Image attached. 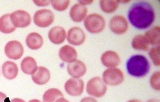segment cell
Returning a JSON list of instances; mask_svg holds the SVG:
<instances>
[{
	"mask_svg": "<svg viewBox=\"0 0 160 102\" xmlns=\"http://www.w3.org/2000/svg\"><path fill=\"white\" fill-rule=\"evenodd\" d=\"M87 92L89 95L101 98L106 94L107 87L100 77H95L88 80L87 84Z\"/></svg>",
	"mask_w": 160,
	"mask_h": 102,
	"instance_id": "277c9868",
	"label": "cell"
},
{
	"mask_svg": "<svg viewBox=\"0 0 160 102\" xmlns=\"http://www.w3.org/2000/svg\"><path fill=\"white\" fill-rule=\"evenodd\" d=\"M84 25L88 31L92 34H97L103 31L106 23L102 15L98 13H92L85 18Z\"/></svg>",
	"mask_w": 160,
	"mask_h": 102,
	"instance_id": "3957f363",
	"label": "cell"
},
{
	"mask_svg": "<svg viewBox=\"0 0 160 102\" xmlns=\"http://www.w3.org/2000/svg\"><path fill=\"white\" fill-rule=\"evenodd\" d=\"M7 97L6 94L0 91V102H4L5 99Z\"/></svg>",
	"mask_w": 160,
	"mask_h": 102,
	"instance_id": "1f68e13d",
	"label": "cell"
},
{
	"mask_svg": "<svg viewBox=\"0 0 160 102\" xmlns=\"http://www.w3.org/2000/svg\"><path fill=\"white\" fill-rule=\"evenodd\" d=\"M148 44L152 46H159L160 43V27L156 26L148 30L144 34Z\"/></svg>",
	"mask_w": 160,
	"mask_h": 102,
	"instance_id": "7402d4cb",
	"label": "cell"
},
{
	"mask_svg": "<svg viewBox=\"0 0 160 102\" xmlns=\"http://www.w3.org/2000/svg\"><path fill=\"white\" fill-rule=\"evenodd\" d=\"M88 11V8L85 6L77 3L71 8L70 16L73 22L80 23L87 17Z\"/></svg>",
	"mask_w": 160,
	"mask_h": 102,
	"instance_id": "9a60e30c",
	"label": "cell"
},
{
	"mask_svg": "<svg viewBox=\"0 0 160 102\" xmlns=\"http://www.w3.org/2000/svg\"><path fill=\"white\" fill-rule=\"evenodd\" d=\"M58 56L62 61L70 63L77 60L78 52L73 47L65 45L60 49Z\"/></svg>",
	"mask_w": 160,
	"mask_h": 102,
	"instance_id": "e0dca14e",
	"label": "cell"
},
{
	"mask_svg": "<svg viewBox=\"0 0 160 102\" xmlns=\"http://www.w3.org/2000/svg\"><path fill=\"white\" fill-rule=\"evenodd\" d=\"M28 102H41L40 100H39V99H31V100H30V101H29Z\"/></svg>",
	"mask_w": 160,
	"mask_h": 102,
	"instance_id": "d590c367",
	"label": "cell"
},
{
	"mask_svg": "<svg viewBox=\"0 0 160 102\" xmlns=\"http://www.w3.org/2000/svg\"><path fill=\"white\" fill-rule=\"evenodd\" d=\"M16 28L13 26L10 19V14H5L0 18V32L4 34L13 32Z\"/></svg>",
	"mask_w": 160,
	"mask_h": 102,
	"instance_id": "603a6c76",
	"label": "cell"
},
{
	"mask_svg": "<svg viewBox=\"0 0 160 102\" xmlns=\"http://www.w3.org/2000/svg\"><path fill=\"white\" fill-rule=\"evenodd\" d=\"M160 46L159 45L151 48L148 53L149 57H151L153 64L157 67L160 65Z\"/></svg>",
	"mask_w": 160,
	"mask_h": 102,
	"instance_id": "4316f807",
	"label": "cell"
},
{
	"mask_svg": "<svg viewBox=\"0 0 160 102\" xmlns=\"http://www.w3.org/2000/svg\"><path fill=\"white\" fill-rule=\"evenodd\" d=\"M56 102H70L69 101L67 100V99H66L64 97H62V98H60V99H58L57 101H56Z\"/></svg>",
	"mask_w": 160,
	"mask_h": 102,
	"instance_id": "836d02e7",
	"label": "cell"
},
{
	"mask_svg": "<svg viewBox=\"0 0 160 102\" xmlns=\"http://www.w3.org/2000/svg\"><path fill=\"white\" fill-rule=\"evenodd\" d=\"M33 3L35 4L36 5L40 7H44L49 5L50 4L49 1H44V0H34Z\"/></svg>",
	"mask_w": 160,
	"mask_h": 102,
	"instance_id": "f1b7e54d",
	"label": "cell"
},
{
	"mask_svg": "<svg viewBox=\"0 0 160 102\" xmlns=\"http://www.w3.org/2000/svg\"><path fill=\"white\" fill-rule=\"evenodd\" d=\"M80 102H98V101L95 98L88 97L82 99Z\"/></svg>",
	"mask_w": 160,
	"mask_h": 102,
	"instance_id": "f546056e",
	"label": "cell"
},
{
	"mask_svg": "<svg viewBox=\"0 0 160 102\" xmlns=\"http://www.w3.org/2000/svg\"><path fill=\"white\" fill-rule=\"evenodd\" d=\"M21 67L23 73L32 75L37 71L38 65L34 58L27 56L24 58L21 62Z\"/></svg>",
	"mask_w": 160,
	"mask_h": 102,
	"instance_id": "ffe728a7",
	"label": "cell"
},
{
	"mask_svg": "<svg viewBox=\"0 0 160 102\" xmlns=\"http://www.w3.org/2000/svg\"><path fill=\"white\" fill-rule=\"evenodd\" d=\"M10 19L15 28H24L31 23V16L27 11L18 10L10 14Z\"/></svg>",
	"mask_w": 160,
	"mask_h": 102,
	"instance_id": "52a82bcc",
	"label": "cell"
},
{
	"mask_svg": "<svg viewBox=\"0 0 160 102\" xmlns=\"http://www.w3.org/2000/svg\"><path fill=\"white\" fill-rule=\"evenodd\" d=\"M118 1L101 0L100 1L101 9L106 13H112L116 11L119 6Z\"/></svg>",
	"mask_w": 160,
	"mask_h": 102,
	"instance_id": "d4e9b609",
	"label": "cell"
},
{
	"mask_svg": "<svg viewBox=\"0 0 160 102\" xmlns=\"http://www.w3.org/2000/svg\"><path fill=\"white\" fill-rule=\"evenodd\" d=\"M33 20L34 24L39 27H48L54 22V14L48 9L39 10L34 14Z\"/></svg>",
	"mask_w": 160,
	"mask_h": 102,
	"instance_id": "8992f818",
	"label": "cell"
},
{
	"mask_svg": "<svg viewBox=\"0 0 160 102\" xmlns=\"http://www.w3.org/2000/svg\"><path fill=\"white\" fill-rule=\"evenodd\" d=\"M64 97L60 89L56 88L48 89L43 95V102H56L58 99Z\"/></svg>",
	"mask_w": 160,
	"mask_h": 102,
	"instance_id": "cb8c5ba5",
	"label": "cell"
},
{
	"mask_svg": "<svg viewBox=\"0 0 160 102\" xmlns=\"http://www.w3.org/2000/svg\"><path fill=\"white\" fill-rule=\"evenodd\" d=\"M70 1L69 0L64 1H50V3L54 9L58 11H64L68 8Z\"/></svg>",
	"mask_w": 160,
	"mask_h": 102,
	"instance_id": "484cf974",
	"label": "cell"
},
{
	"mask_svg": "<svg viewBox=\"0 0 160 102\" xmlns=\"http://www.w3.org/2000/svg\"><path fill=\"white\" fill-rule=\"evenodd\" d=\"M86 37L85 32L81 28L73 27L68 31L67 40L71 45L79 46L83 44Z\"/></svg>",
	"mask_w": 160,
	"mask_h": 102,
	"instance_id": "8fae6325",
	"label": "cell"
},
{
	"mask_svg": "<svg viewBox=\"0 0 160 102\" xmlns=\"http://www.w3.org/2000/svg\"><path fill=\"white\" fill-rule=\"evenodd\" d=\"M68 73L73 78L79 79L83 76L87 72V67L82 61L76 60L69 63L67 67Z\"/></svg>",
	"mask_w": 160,
	"mask_h": 102,
	"instance_id": "7c38bea8",
	"label": "cell"
},
{
	"mask_svg": "<svg viewBox=\"0 0 160 102\" xmlns=\"http://www.w3.org/2000/svg\"><path fill=\"white\" fill-rule=\"evenodd\" d=\"M128 17L132 26L139 30H143L153 24L156 15L154 9L150 3L139 1L131 6Z\"/></svg>",
	"mask_w": 160,
	"mask_h": 102,
	"instance_id": "6da1fadb",
	"label": "cell"
},
{
	"mask_svg": "<svg viewBox=\"0 0 160 102\" xmlns=\"http://www.w3.org/2000/svg\"><path fill=\"white\" fill-rule=\"evenodd\" d=\"M147 102H160L159 99H156V98H153V99H151L148 100Z\"/></svg>",
	"mask_w": 160,
	"mask_h": 102,
	"instance_id": "e575fe53",
	"label": "cell"
},
{
	"mask_svg": "<svg viewBox=\"0 0 160 102\" xmlns=\"http://www.w3.org/2000/svg\"><path fill=\"white\" fill-rule=\"evenodd\" d=\"M48 37L49 40L54 45H61L65 40L66 32L61 26H55L49 31Z\"/></svg>",
	"mask_w": 160,
	"mask_h": 102,
	"instance_id": "5bb4252c",
	"label": "cell"
},
{
	"mask_svg": "<svg viewBox=\"0 0 160 102\" xmlns=\"http://www.w3.org/2000/svg\"><path fill=\"white\" fill-rule=\"evenodd\" d=\"M32 79L34 83L39 85H43L48 83L50 79V72L45 67H38L37 71L32 75Z\"/></svg>",
	"mask_w": 160,
	"mask_h": 102,
	"instance_id": "2e32d148",
	"label": "cell"
},
{
	"mask_svg": "<svg viewBox=\"0 0 160 102\" xmlns=\"http://www.w3.org/2000/svg\"><path fill=\"white\" fill-rule=\"evenodd\" d=\"M127 102H141V101H140L139 99H131L130 101H128Z\"/></svg>",
	"mask_w": 160,
	"mask_h": 102,
	"instance_id": "8d00e7d4",
	"label": "cell"
},
{
	"mask_svg": "<svg viewBox=\"0 0 160 102\" xmlns=\"http://www.w3.org/2000/svg\"><path fill=\"white\" fill-rule=\"evenodd\" d=\"M109 28L114 34L121 35L125 34L127 31L129 24L126 19L122 15H115L110 19Z\"/></svg>",
	"mask_w": 160,
	"mask_h": 102,
	"instance_id": "30bf717a",
	"label": "cell"
},
{
	"mask_svg": "<svg viewBox=\"0 0 160 102\" xmlns=\"http://www.w3.org/2000/svg\"><path fill=\"white\" fill-rule=\"evenodd\" d=\"M3 76L8 80H13L18 76V65L13 61H7L3 63L2 67Z\"/></svg>",
	"mask_w": 160,
	"mask_h": 102,
	"instance_id": "ac0fdd59",
	"label": "cell"
},
{
	"mask_svg": "<svg viewBox=\"0 0 160 102\" xmlns=\"http://www.w3.org/2000/svg\"><path fill=\"white\" fill-rule=\"evenodd\" d=\"M5 54L8 58L18 60L24 53V48L21 42L18 40H11L7 42L4 49Z\"/></svg>",
	"mask_w": 160,
	"mask_h": 102,
	"instance_id": "ba28073f",
	"label": "cell"
},
{
	"mask_svg": "<svg viewBox=\"0 0 160 102\" xmlns=\"http://www.w3.org/2000/svg\"><path fill=\"white\" fill-rule=\"evenodd\" d=\"M126 68L129 75L135 77L141 78L145 76L149 72L151 65L145 56L135 55L128 60Z\"/></svg>",
	"mask_w": 160,
	"mask_h": 102,
	"instance_id": "7a4b0ae2",
	"label": "cell"
},
{
	"mask_svg": "<svg viewBox=\"0 0 160 102\" xmlns=\"http://www.w3.org/2000/svg\"><path fill=\"white\" fill-rule=\"evenodd\" d=\"M160 72L157 71L151 76L150 78V84L153 89L160 91Z\"/></svg>",
	"mask_w": 160,
	"mask_h": 102,
	"instance_id": "83f0119b",
	"label": "cell"
},
{
	"mask_svg": "<svg viewBox=\"0 0 160 102\" xmlns=\"http://www.w3.org/2000/svg\"><path fill=\"white\" fill-rule=\"evenodd\" d=\"M84 87V82L82 79L73 78L67 81L64 85L66 92L72 97H78L82 95Z\"/></svg>",
	"mask_w": 160,
	"mask_h": 102,
	"instance_id": "9c48e42d",
	"label": "cell"
},
{
	"mask_svg": "<svg viewBox=\"0 0 160 102\" xmlns=\"http://www.w3.org/2000/svg\"><path fill=\"white\" fill-rule=\"evenodd\" d=\"M132 46L136 50L147 51L149 50V44L144 35L138 34L133 38Z\"/></svg>",
	"mask_w": 160,
	"mask_h": 102,
	"instance_id": "44dd1931",
	"label": "cell"
},
{
	"mask_svg": "<svg viewBox=\"0 0 160 102\" xmlns=\"http://www.w3.org/2000/svg\"><path fill=\"white\" fill-rule=\"evenodd\" d=\"M101 61L106 67L114 68L119 65L121 58L117 52L113 51H107L103 53L101 57Z\"/></svg>",
	"mask_w": 160,
	"mask_h": 102,
	"instance_id": "4fadbf2b",
	"label": "cell"
},
{
	"mask_svg": "<svg viewBox=\"0 0 160 102\" xmlns=\"http://www.w3.org/2000/svg\"><path fill=\"white\" fill-rule=\"evenodd\" d=\"M102 78L106 85L115 86L122 83L124 80V75L119 68H109L103 72Z\"/></svg>",
	"mask_w": 160,
	"mask_h": 102,
	"instance_id": "5b68a950",
	"label": "cell"
},
{
	"mask_svg": "<svg viewBox=\"0 0 160 102\" xmlns=\"http://www.w3.org/2000/svg\"><path fill=\"white\" fill-rule=\"evenodd\" d=\"M26 45L32 50H37L43 45V38L40 34L37 32H32L27 36Z\"/></svg>",
	"mask_w": 160,
	"mask_h": 102,
	"instance_id": "d6986e66",
	"label": "cell"
},
{
	"mask_svg": "<svg viewBox=\"0 0 160 102\" xmlns=\"http://www.w3.org/2000/svg\"><path fill=\"white\" fill-rule=\"evenodd\" d=\"M11 102H26L25 100L21 98H14L11 99Z\"/></svg>",
	"mask_w": 160,
	"mask_h": 102,
	"instance_id": "d6a6232c",
	"label": "cell"
},
{
	"mask_svg": "<svg viewBox=\"0 0 160 102\" xmlns=\"http://www.w3.org/2000/svg\"><path fill=\"white\" fill-rule=\"evenodd\" d=\"M93 2V1H91V0H87V1H79L78 3L79 4H82V5L86 6L88 5H90Z\"/></svg>",
	"mask_w": 160,
	"mask_h": 102,
	"instance_id": "4dcf8cb0",
	"label": "cell"
}]
</instances>
